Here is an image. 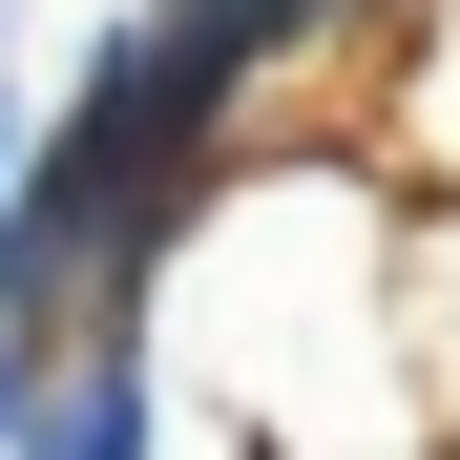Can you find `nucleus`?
<instances>
[{"label":"nucleus","mask_w":460,"mask_h":460,"mask_svg":"<svg viewBox=\"0 0 460 460\" xmlns=\"http://www.w3.org/2000/svg\"><path fill=\"white\" fill-rule=\"evenodd\" d=\"M419 189L398 146H252L146 272V419L168 460H439L419 398Z\"/></svg>","instance_id":"1"},{"label":"nucleus","mask_w":460,"mask_h":460,"mask_svg":"<svg viewBox=\"0 0 460 460\" xmlns=\"http://www.w3.org/2000/svg\"><path fill=\"white\" fill-rule=\"evenodd\" d=\"M209 168H230V126L168 84V42L105 0L84 63L42 84V168H22V209H0V335L105 356V335L146 314V272H168V230L209 209Z\"/></svg>","instance_id":"2"},{"label":"nucleus","mask_w":460,"mask_h":460,"mask_svg":"<svg viewBox=\"0 0 460 460\" xmlns=\"http://www.w3.org/2000/svg\"><path fill=\"white\" fill-rule=\"evenodd\" d=\"M376 146H398L419 209H460V0H419V22H398V105H376Z\"/></svg>","instance_id":"3"},{"label":"nucleus","mask_w":460,"mask_h":460,"mask_svg":"<svg viewBox=\"0 0 460 460\" xmlns=\"http://www.w3.org/2000/svg\"><path fill=\"white\" fill-rule=\"evenodd\" d=\"M22 460H168V419H146V356L105 335V356H63V398H42V439Z\"/></svg>","instance_id":"4"},{"label":"nucleus","mask_w":460,"mask_h":460,"mask_svg":"<svg viewBox=\"0 0 460 460\" xmlns=\"http://www.w3.org/2000/svg\"><path fill=\"white\" fill-rule=\"evenodd\" d=\"M419 398H439V460H460V209L419 230Z\"/></svg>","instance_id":"5"},{"label":"nucleus","mask_w":460,"mask_h":460,"mask_svg":"<svg viewBox=\"0 0 460 460\" xmlns=\"http://www.w3.org/2000/svg\"><path fill=\"white\" fill-rule=\"evenodd\" d=\"M42 398H63V356H42V335H0V460L42 439Z\"/></svg>","instance_id":"6"},{"label":"nucleus","mask_w":460,"mask_h":460,"mask_svg":"<svg viewBox=\"0 0 460 460\" xmlns=\"http://www.w3.org/2000/svg\"><path fill=\"white\" fill-rule=\"evenodd\" d=\"M0 84H42V0H0Z\"/></svg>","instance_id":"7"},{"label":"nucleus","mask_w":460,"mask_h":460,"mask_svg":"<svg viewBox=\"0 0 460 460\" xmlns=\"http://www.w3.org/2000/svg\"><path fill=\"white\" fill-rule=\"evenodd\" d=\"M398 22H419V0H398Z\"/></svg>","instance_id":"8"}]
</instances>
